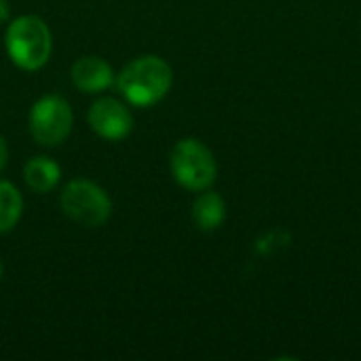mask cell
Instances as JSON below:
<instances>
[{"instance_id":"6da1fadb","label":"cell","mask_w":361,"mask_h":361,"mask_svg":"<svg viewBox=\"0 0 361 361\" xmlns=\"http://www.w3.org/2000/svg\"><path fill=\"white\" fill-rule=\"evenodd\" d=\"M116 85L127 102L146 108L159 104L169 93L173 72L165 59L157 55H142L121 70Z\"/></svg>"},{"instance_id":"7a4b0ae2","label":"cell","mask_w":361,"mask_h":361,"mask_svg":"<svg viewBox=\"0 0 361 361\" xmlns=\"http://www.w3.org/2000/svg\"><path fill=\"white\" fill-rule=\"evenodd\" d=\"M6 53L15 66L21 70H40L53 49L51 30L36 15H23L11 21L4 36Z\"/></svg>"},{"instance_id":"3957f363","label":"cell","mask_w":361,"mask_h":361,"mask_svg":"<svg viewBox=\"0 0 361 361\" xmlns=\"http://www.w3.org/2000/svg\"><path fill=\"white\" fill-rule=\"evenodd\" d=\"M169 167L176 182L195 192L207 190L218 176V165L212 150L195 137L180 140L171 148Z\"/></svg>"},{"instance_id":"277c9868","label":"cell","mask_w":361,"mask_h":361,"mask_svg":"<svg viewBox=\"0 0 361 361\" xmlns=\"http://www.w3.org/2000/svg\"><path fill=\"white\" fill-rule=\"evenodd\" d=\"M63 214L87 228L102 226L112 214V201L102 186L89 180H72L61 192Z\"/></svg>"},{"instance_id":"5b68a950","label":"cell","mask_w":361,"mask_h":361,"mask_svg":"<svg viewBox=\"0 0 361 361\" xmlns=\"http://www.w3.org/2000/svg\"><path fill=\"white\" fill-rule=\"evenodd\" d=\"M72 123V108L59 95H44L30 110V133L42 146H59L70 135Z\"/></svg>"},{"instance_id":"8992f818","label":"cell","mask_w":361,"mask_h":361,"mask_svg":"<svg viewBox=\"0 0 361 361\" xmlns=\"http://www.w3.org/2000/svg\"><path fill=\"white\" fill-rule=\"evenodd\" d=\"M89 125L91 129L104 140H123L133 129V116L125 104L114 97L97 99L89 110Z\"/></svg>"},{"instance_id":"52a82bcc","label":"cell","mask_w":361,"mask_h":361,"mask_svg":"<svg viewBox=\"0 0 361 361\" xmlns=\"http://www.w3.org/2000/svg\"><path fill=\"white\" fill-rule=\"evenodd\" d=\"M72 80L82 93H99L114 82V72L102 57L85 55L72 66Z\"/></svg>"},{"instance_id":"ba28073f","label":"cell","mask_w":361,"mask_h":361,"mask_svg":"<svg viewBox=\"0 0 361 361\" xmlns=\"http://www.w3.org/2000/svg\"><path fill=\"white\" fill-rule=\"evenodd\" d=\"M23 178L25 184L34 190V192H49L57 186L59 178H61V169L55 161L47 159V157H34L25 163L23 167Z\"/></svg>"},{"instance_id":"9c48e42d","label":"cell","mask_w":361,"mask_h":361,"mask_svg":"<svg viewBox=\"0 0 361 361\" xmlns=\"http://www.w3.org/2000/svg\"><path fill=\"white\" fill-rule=\"evenodd\" d=\"M226 218V205L224 199L218 192H203L197 197L192 205V220L201 231H216L222 226Z\"/></svg>"},{"instance_id":"30bf717a","label":"cell","mask_w":361,"mask_h":361,"mask_svg":"<svg viewBox=\"0 0 361 361\" xmlns=\"http://www.w3.org/2000/svg\"><path fill=\"white\" fill-rule=\"evenodd\" d=\"M21 214H23V199L19 190L11 182L0 180V233L13 231Z\"/></svg>"},{"instance_id":"8fae6325","label":"cell","mask_w":361,"mask_h":361,"mask_svg":"<svg viewBox=\"0 0 361 361\" xmlns=\"http://www.w3.org/2000/svg\"><path fill=\"white\" fill-rule=\"evenodd\" d=\"M6 157H8V150H6V142H4V137L0 135V169L6 165Z\"/></svg>"},{"instance_id":"7c38bea8","label":"cell","mask_w":361,"mask_h":361,"mask_svg":"<svg viewBox=\"0 0 361 361\" xmlns=\"http://www.w3.org/2000/svg\"><path fill=\"white\" fill-rule=\"evenodd\" d=\"M8 19V2L6 0H0V23Z\"/></svg>"},{"instance_id":"4fadbf2b","label":"cell","mask_w":361,"mask_h":361,"mask_svg":"<svg viewBox=\"0 0 361 361\" xmlns=\"http://www.w3.org/2000/svg\"><path fill=\"white\" fill-rule=\"evenodd\" d=\"M0 277H2V264H0Z\"/></svg>"}]
</instances>
